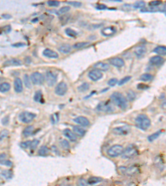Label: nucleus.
Instances as JSON below:
<instances>
[{"label":"nucleus","instance_id":"obj_1","mask_svg":"<svg viewBox=\"0 0 166 186\" xmlns=\"http://www.w3.org/2000/svg\"><path fill=\"white\" fill-rule=\"evenodd\" d=\"M110 99L116 106L119 107L121 109H126L128 107V100L126 99V98L123 95L122 93H119V92L112 93L110 95Z\"/></svg>","mask_w":166,"mask_h":186},{"label":"nucleus","instance_id":"obj_2","mask_svg":"<svg viewBox=\"0 0 166 186\" xmlns=\"http://www.w3.org/2000/svg\"><path fill=\"white\" fill-rule=\"evenodd\" d=\"M136 124L139 129L145 131L151 125V121L149 118V117L145 114H139L136 117Z\"/></svg>","mask_w":166,"mask_h":186},{"label":"nucleus","instance_id":"obj_3","mask_svg":"<svg viewBox=\"0 0 166 186\" xmlns=\"http://www.w3.org/2000/svg\"><path fill=\"white\" fill-rule=\"evenodd\" d=\"M119 171L121 175L126 176L136 175L139 173V166H120L118 168Z\"/></svg>","mask_w":166,"mask_h":186},{"label":"nucleus","instance_id":"obj_4","mask_svg":"<svg viewBox=\"0 0 166 186\" xmlns=\"http://www.w3.org/2000/svg\"><path fill=\"white\" fill-rule=\"evenodd\" d=\"M124 151V148L121 145L119 144H116V145H113L110 147L109 149L107 150V155L110 157H112V158H116L118 156H121Z\"/></svg>","mask_w":166,"mask_h":186},{"label":"nucleus","instance_id":"obj_5","mask_svg":"<svg viewBox=\"0 0 166 186\" xmlns=\"http://www.w3.org/2000/svg\"><path fill=\"white\" fill-rule=\"evenodd\" d=\"M137 154H138L137 147L135 145H129L126 149H124L121 156L123 159H130L136 156Z\"/></svg>","mask_w":166,"mask_h":186},{"label":"nucleus","instance_id":"obj_6","mask_svg":"<svg viewBox=\"0 0 166 186\" xmlns=\"http://www.w3.org/2000/svg\"><path fill=\"white\" fill-rule=\"evenodd\" d=\"M37 115L31 112H23L19 114L20 121L23 123H30L35 119Z\"/></svg>","mask_w":166,"mask_h":186},{"label":"nucleus","instance_id":"obj_7","mask_svg":"<svg viewBox=\"0 0 166 186\" xmlns=\"http://www.w3.org/2000/svg\"><path fill=\"white\" fill-rule=\"evenodd\" d=\"M130 133V127L129 126H120L114 127L112 133L117 136H126Z\"/></svg>","mask_w":166,"mask_h":186},{"label":"nucleus","instance_id":"obj_8","mask_svg":"<svg viewBox=\"0 0 166 186\" xmlns=\"http://www.w3.org/2000/svg\"><path fill=\"white\" fill-rule=\"evenodd\" d=\"M96 110L99 112H103V113H111L114 111V108L110 104L109 102H101L97 105Z\"/></svg>","mask_w":166,"mask_h":186},{"label":"nucleus","instance_id":"obj_9","mask_svg":"<svg viewBox=\"0 0 166 186\" xmlns=\"http://www.w3.org/2000/svg\"><path fill=\"white\" fill-rule=\"evenodd\" d=\"M30 79L33 84H42L45 80L43 74H41L40 72H33L30 75Z\"/></svg>","mask_w":166,"mask_h":186},{"label":"nucleus","instance_id":"obj_10","mask_svg":"<svg viewBox=\"0 0 166 186\" xmlns=\"http://www.w3.org/2000/svg\"><path fill=\"white\" fill-rule=\"evenodd\" d=\"M45 80L48 86H53L57 80V74L54 73L53 71H47L45 75Z\"/></svg>","mask_w":166,"mask_h":186},{"label":"nucleus","instance_id":"obj_11","mask_svg":"<svg viewBox=\"0 0 166 186\" xmlns=\"http://www.w3.org/2000/svg\"><path fill=\"white\" fill-rule=\"evenodd\" d=\"M67 84H66L65 82H60L59 84H57V85L55 88V93H56V95H59V96H63L65 95L67 92Z\"/></svg>","mask_w":166,"mask_h":186},{"label":"nucleus","instance_id":"obj_12","mask_svg":"<svg viewBox=\"0 0 166 186\" xmlns=\"http://www.w3.org/2000/svg\"><path fill=\"white\" fill-rule=\"evenodd\" d=\"M88 77H89L91 80L92 81H98L101 80L103 77V74L101 71L96 70V69H93V70H90L89 73H88Z\"/></svg>","mask_w":166,"mask_h":186},{"label":"nucleus","instance_id":"obj_13","mask_svg":"<svg viewBox=\"0 0 166 186\" xmlns=\"http://www.w3.org/2000/svg\"><path fill=\"white\" fill-rule=\"evenodd\" d=\"M109 62L110 65H112L114 66L117 67V68H121L125 66V61L122 58H120V57H114L110 59Z\"/></svg>","mask_w":166,"mask_h":186},{"label":"nucleus","instance_id":"obj_14","mask_svg":"<svg viewBox=\"0 0 166 186\" xmlns=\"http://www.w3.org/2000/svg\"><path fill=\"white\" fill-rule=\"evenodd\" d=\"M164 58L162 56H154L150 59H149V64L152 65L154 66H159L164 63Z\"/></svg>","mask_w":166,"mask_h":186},{"label":"nucleus","instance_id":"obj_15","mask_svg":"<svg viewBox=\"0 0 166 186\" xmlns=\"http://www.w3.org/2000/svg\"><path fill=\"white\" fill-rule=\"evenodd\" d=\"M116 33V28L115 27H106L102 28L101 35L105 37H111Z\"/></svg>","mask_w":166,"mask_h":186},{"label":"nucleus","instance_id":"obj_16","mask_svg":"<svg viewBox=\"0 0 166 186\" xmlns=\"http://www.w3.org/2000/svg\"><path fill=\"white\" fill-rule=\"evenodd\" d=\"M73 121L76 123H77V124H79V125L82 127H88L90 125L89 119L84 116L76 117V118H74Z\"/></svg>","mask_w":166,"mask_h":186},{"label":"nucleus","instance_id":"obj_17","mask_svg":"<svg viewBox=\"0 0 166 186\" xmlns=\"http://www.w3.org/2000/svg\"><path fill=\"white\" fill-rule=\"evenodd\" d=\"M63 134H64V136H66V137H67V138H68L71 142H75L77 141L76 135L75 134V133H73V131L70 130L69 128H66V129L63 130Z\"/></svg>","mask_w":166,"mask_h":186},{"label":"nucleus","instance_id":"obj_18","mask_svg":"<svg viewBox=\"0 0 166 186\" xmlns=\"http://www.w3.org/2000/svg\"><path fill=\"white\" fill-rule=\"evenodd\" d=\"M94 68L96 70H100V71H106L110 69V65L106 62H103V61H99L97 63L94 64Z\"/></svg>","mask_w":166,"mask_h":186},{"label":"nucleus","instance_id":"obj_19","mask_svg":"<svg viewBox=\"0 0 166 186\" xmlns=\"http://www.w3.org/2000/svg\"><path fill=\"white\" fill-rule=\"evenodd\" d=\"M146 51H147V48L145 47V46H139V47H136V50H135V55L136 56V57L141 58L145 55Z\"/></svg>","mask_w":166,"mask_h":186},{"label":"nucleus","instance_id":"obj_20","mask_svg":"<svg viewBox=\"0 0 166 186\" xmlns=\"http://www.w3.org/2000/svg\"><path fill=\"white\" fill-rule=\"evenodd\" d=\"M22 65V61L18 59H10V60H6L3 63V66H19Z\"/></svg>","mask_w":166,"mask_h":186},{"label":"nucleus","instance_id":"obj_21","mask_svg":"<svg viewBox=\"0 0 166 186\" xmlns=\"http://www.w3.org/2000/svg\"><path fill=\"white\" fill-rule=\"evenodd\" d=\"M43 55L44 56L47 57V58H50V59H56L58 58V54L56 53V51H54L53 50H51V49H45L43 50Z\"/></svg>","mask_w":166,"mask_h":186},{"label":"nucleus","instance_id":"obj_22","mask_svg":"<svg viewBox=\"0 0 166 186\" xmlns=\"http://www.w3.org/2000/svg\"><path fill=\"white\" fill-rule=\"evenodd\" d=\"M14 90L18 93H22L23 90V81L20 80L19 78H16L14 80Z\"/></svg>","mask_w":166,"mask_h":186},{"label":"nucleus","instance_id":"obj_23","mask_svg":"<svg viewBox=\"0 0 166 186\" xmlns=\"http://www.w3.org/2000/svg\"><path fill=\"white\" fill-rule=\"evenodd\" d=\"M73 129V133H75L76 135L79 136H83L86 135V130L82 127H79V126H73L72 127Z\"/></svg>","mask_w":166,"mask_h":186},{"label":"nucleus","instance_id":"obj_24","mask_svg":"<svg viewBox=\"0 0 166 186\" xmlns=\"http://www.w3.org/2000/svg\"><path fill=\"white\" fill-rule=\"evenodd\" d=\"M72 47H71L69 44H63L62 46H60L58 50L62 54H68L72 51Z\"/></svg>","mask_w":166,"mask_h":186},{"label":"nucleus","instance_id":"obj_25","mask_svg":"<svg viewBox=\"0 0 166 186\" xmlns=\"http://www.w3.org/2000/svg\"><path fill=\"white\" fill-rule=\"evenodd\" d=\"M153 51L155 53L158 54L159 56H166V47L165 46H158L156 47Z\"/></svg>","mask_w":166,"mask_h":186},{"label":"nucleus","instance_id":"obj_26","mask_svg":"<svg viewBox=\"0 0 166 186\" xmlns=\"http://www.w3.org/2000/svg\"><path fill=\"white\" fill-rule=\"evenodd\" d=\"M90 45H91L90 41H80V42H76V43L74 44L72 48H74V49H82V48H86Z\"/></svg>","mask_w":166,"mask_h":186},{"label":"nucleus","instance_id":"obj_27","mask_svg":"<svg viewBox=\"0 0 166 186\" xmlns=\"http://www.w3.org/2000/svg\"><path fill=\"white\" fill-rule=\"evenodd\" d=\"M33 132H34V127L30 125V126L26 127L23 129V135L25 136V137H27V136H31L33 133Z\"/></svg>","mask_w":166,"mask_h":186},{"label":"nucleus","instance_id":"obj_28","mask_svg":"<svg viewBox=\"0 0 166 186\" xmlns=\"http://www.w3.org/2000/svg\"><path fill=\"white\" fill-rule=\"evenodd\" d=\"M102 180H103L102 178H101V177H96V176H92V177H90L89 179H88V180H87V183H88V184H91V185H94V184H97V183L101 182Z\"/></svg>","mask_w":166,"mask_h":186},{"label":"nucleus","instance_id":"obj_29","mask_svg":"<svg viewBox=\"0 0 166 186\" xmlns=\"http://www.w3.org/2000/svg\"><path fill=\"white\" fill-rule=\"evenodd\" d=\"M140 80H142L144 82H148V81H152L154 80V75H152L151 74L149 73H145L143 74L139 77Z\"/></svg>","mask_w":166,"mask_h":186},{"label":"nucleus","instance_id":"obj_30","mask_svg":"<svg viewBox=\"0 0 166 186\" xmlns=\"http://www.w3.org/2000/svg\"><path fill=\"white\" fill-rule=\"evenodd\" d=\"M11 89V85L9 83H7V82H3L0 84V92L1 93H6L8 92Z\"/></svg>","mask_w":166,"mask_h":186},{"label":"nucleus","instance_id":"obj_31","mask_svg":"<svg viewBox=\"0 0 166 186\" xmlns=\"http://www.w3.org/2000/svg\"><path fill=\"white\" fill-rule=\"evenodd\" d=\"M136 93H135V91H133V90H129L127 91V93H126V99L128 100V101H129V102H132V101H134V100L136 99Z\"/></svg>","mask_w":166,"mask_h":186},{"label":"nucleus","instance_id":"obj_32","mask_svg":"<svg viewBox=\"0 0 166 186\" xmlns=\"http://www.w3.org/2000/svg\"><path fill=\"white\" fill-rule=\"evenodd\" d=\"M23 84H25V86H26L27 89H31V88H32V81H31L29 75H27V74H25V75H23Z\"/></svg>","mask_w":166,"mask_h":186},{"label":"nucleus","instance_id":"obj_33","mask_svg":"<svg viewBox=\"0 0 166 186\" xmlns=\"http://www.w3.org/2000/svg\"><path fill=\"white\" fill-rule=\"evenodd\" d=\"M34 100L37 102V103H43V93H42V91L41 90H37L36 91V93L34 94Z\"/></svg>","mask_w":166,"mask_h":186},{"label":"nucleus","instance_id":"obj_34","mask_svg":"<svg viewBox=\"0 0 166 186\" xmlns=\"http://www.w3.org/2000/svg\"><path fill=\"white\" fill-rule=\"evenodd\" d=\"M71 9V8L69 6H64V7L61 8L59 10L56 12V14L58 16H62V15H65L66 13H68Z\"/></svg>","mask_w":166,"mask_h":186},{"label":"nucleus","instance_id":"obj_35","mask_svg":"<svg viewBox=\"0 0 166 186\" xmlns=\"http://www.w3.org/2000/svg\"><path fill=\"white\" fill-rule=\"evenodd\" d=\"M161 133H162V131H161V130H159V131L156 132V133H152L151 135H149V136H148V141H149V142H153V141H155V140L157 139V138L161 135Z\"/></svg>","mask_w":166,"mask_h":186},{"label":"nucleus","instance_id":"obj_36","mask_svg":"<svg viewBox=\"0 0 166 186\" xmlns=\"http://www.w3.org/2000/svg\"><path fill=\"white\" fill-rule=\"evenodd\" d=\"M60 146H62V148L63 150H66V151H69L70 150V143L67 140H60Z\"/></svg>","mask_w":166,"mask_h":186},{"label":"nucleus","instance_id":"obj_37","mask_svg":"<svg viewBox=\"0 0 166 186\" xmlns=\"http://www.w3.org/2000/svg\"><path fill=\"white\" fill-rule=\"evenodd\" d=\"M49 153V148L46 146H43L38 150V155L39 156H46Z\"/></svg>","mask_w":166,"mask_h":186},{"label":"nucleus","instance_id":"obj_38","mask_svg":"<svg viewBox=\"0 0 166 186\" xmlns=\"http://www.w3.org/2000/svg\"><path fill=\"white\" fill-rule=\"evenodd\" d=\"M65 32H66V34L68 36V37H76L77 35H78V33L76 32V31L73 30L72 28H70V27H68V28H66V30H65Z\"/></svg>","mask_w":166,"mask_h":186},{"label":"nucleus","instance_id":"obj_39","mask_svg":"<svg viewBox=\"0 0 166 186\" xmlns=\"http://www.w3.org/2000/svg\"><path fill=\"white\" fill-rule=\"evenodd\" d=\"M90 88V84L88 83H83L81 84L79 87H78V90L80 92H86L87 90H89Z\"/></svg>","mask_w":166,"mask_h":186},{"label":"nucleus","instance_id":"obj_40","mask_svg":"<svg viewBox=\"0 0 166 186\" xmlns=\"http://www.w3.org/2000/svg\"><path fill=\"white\" fill-rule=\"evenodd\" d=\"M145 3L143 2V1H138L134 4L133 5V8H139V9H143L145 8Z\"/></svg>","mask_w":166,"mask_h":186},{"label":"nucleus","instance_id":"obj_41","mask_svg":"<svg viewBox=\"0 0 166 186\" xmlns=\"http://www.w3.org/2000/svg\"><path fill=\"white\" fill-rule=\"evenodd\" d=\"M76 186H88L87 180L84 179V178H80V179L77 180Z\"/></svg>","mask_w":166,"mask_h":186},{"label":"nucleus","instance_id":"obj_42","mask_svg":"<svg viewBox=\"0 0 166 186\" xmlns=\"http://www.w3.org/2000/svg\"><path fill=\"white\" fill-rule=\"evenodd\" d=\"M8 134H9L8 130L4 129L3 130V131H1V132H0V142L3 141V139H5L7 136H8Z\"/></svg>","mask_w":166,"mask_h":186},{"label":"nucleus","instance_id":"obj_43","mask_svg":"<svg viewBox=\"0 0 166 186\" xmlns=\"http://www.w3.org/2000/svg\"><path fill=\"white\" fill-rule=\"evenodd\" d=\"M2 175H3L5 179H9L10 178L12 177V175H13V173H12L11 170H3V172H2Z\"/></svg>","mask_w":166,"mask_h":186},{"label":"nucleus","instance_id":"obj_44","mask_svg":"<svg viewBox=\"0 0 166 186\" xmlns=\"http://www.w3.org/2000/svg\"><path fill=\"white\" fill-rule=\"evenodd\" d=\"M38 144H39V140L34 139V140H33V141H31V144H30V149H31V150L36 149L37 146H38Z\"/></svg>","mask_w":166,"mask_h":186},{"label":"nucleus","instance_id":"obj_45","mask_svg":"<svg viewBox=\"0 0 166 186\" xmlns=\"http://www.w3.org/2000/svg\"><path fill=\"white\" fill-rule=\"evenodd\" d=\"M69 19H70V16L69 15H66V14L62 15V17H60V20H61V23H62V25H65V24L69 21Z\"/></svg>","mask_w":166,"mask_h":186},{"label":"nucleus","instance_id":"obj_46","mask_svg":"<svg viewBox=\"0 0 166 186\" xmlns=\"http://www.w3.org/2000/svg\"><path fill=\"white\" fill-rule=\"evenodd\" d=\"M30 144H31V141H26L20 143V146L23 149H27V148H30Z\"/></svg>","mask_w":166,"mask_h":186},{"label":"nucleus","instance_id":"obj_47","mask_svg":"<svg viewBox=\"0 0 166 186\" xmlns=\"http://www.w3.org/2000/svg\"><path fill=\"white\" fill-rule=\"evenodd\" d=\"M130 79H131V76H126L125 78H123V79H121V80H120L118 84H119V85H123V84H125L126 83H127Z\"/></svg>","mask_w":166,"mask_h":186},{"label":"nucleus","instance_id":"obj_48","mask_svg":"<svg viewBox=\"0 0 166 186\" xmlns=\"http://www.w3.org/2000/svg\"><path fill=\"white\" fill-rule=\"evenodd\" d=\"M67 4H69L70 6H73V7L75 8H80L82 5V4L81 2H76V1H75V2H68Z\"/></svg>","mask_w":166,"mask_h":186},{"label":"nucleus","instance_id":"obj_49","mask_svg":"<svg viewBox=\"0 0 166 186\" xmlns=\"http://www.w3.org/2000/svg\"><path fill=\"white\" fill-rule=\"evenodd\" d=\"M117 83H118V80H117V79L113 78V79H110V80L108 81V85L110 87H113V86H115Z\"/></svg>","mask_w":166,"mask_h":186},{"label":"nucleus","instance_id":"obj_50","mask_svg":"<svg viewBox=\"0 0 166 186\" xmlns=\"http://www.w3.org/2000/svg\"><path fill=\"white\" fill-rule=\"evenodd\" d=\"M47 4L50 7H57V6H59L60 2H58V1H48Z\"/></svg>","mask_w":166,"mask_h":186},{"label":"nucleus","instance_id":"obj_51","mask_svg":"<svg viewBox=\"0 0 166 186\" xmlns=\"http://www.w3.org/2000/svg\"><path fill=\"white\" fill-rule=\"evenodd\" d=\"M161 4H162L161 1H152V2H150L149 4L150 7H158V6L160 5Z\"/></svg>","mask_w":166,"mask_h":186},{"label":"nucleus","instance_id":"obj_52","mask_svg":"<svg viewBox=\"0 0 166 186\" xmlns=\"http://www.w3.org/2000/svg\"><path fill=\"white\" fill-rule=\"evenodd\" d=\"M1 164L6 166H9V167L13 166V163H12V161H10L9 160H3V161L1 162Z\"/></svg>","mask_w":166,"mask_h":186},{"label":"nucleus","instance_id":"obj_53","mask_svg":"<svg viewBox=\"0 0 166 186\" xmlns=\"http://www.w3.org/2000/svg\"><path fill=\"white\" fill-rule=\"evenodd\" d=\"M96 9H99V10H105V9L107 8V7H106V5H104V4H98L96 6Z\"/></svg>","mask_w":166,"mask_h":186},{"label":"nucleus","instance_id":"obj_54","mask_svg":"<svg viewBox=\"0 0 166 186\" xmlns=\"http://www.w3.org/2000/svg\"><path fill=\"white\" fill-rule=\"evenodd\" d=\"M137 88H138L139 90H146V89L149 88V86L146 85V84H139L137 85Z\"/></svg>","mask_w":166,"mask_h":186},{"label":"nucleus","instance_id":"obj_55","mask_svg":"<svg viewBox=\"0 0 166 186\" xmlns=\"http://www.w3.org/2000/svg\"><path fill=\"white\" fill-rule=\"evenodd\" d=\"M8 116L5 117L4 118H3V120H2V123H3V125H7L8 123Z\"/></svg>","mask_w":166,"mask_h":186},{"label":"nucleus","instance_id":"obj_56","mask_svg":"<svg viewBox=\"0 0 166 186\" xmlns=\"http://www.w3.org/2000/svg\"><path fill=\"white\" fill-rule=\"evenodd\" d=\"M25 46V44L24 43H15V44H13L12 45V47H23Z\"/></svg>","mask_w":166,"mask_h":186},{"label":"nucleus","instance_id":"obj_57","mask_svg":"<svg viewBox=\"0 0 166 186\" xmlns=\"http://www.w3.org/2000/svg\"><path fill=\"white\" fill-rule=\"evenodd\" d=\"M160 107H161V108H163V109L166 110V99H164L163 100V102L161 103Z\"/></svg>","mask_w":166,"mask_h":186},{"label":"nucleus","instance_id":"obj_58","mask_svg":"<svg viewBox=\"0 0 166 186\" xmlns=\"http://www.w3.org/2000/svg\"><path fill=\"white\" fill-rule=\"evenodd\" d=\"M2 17L5 18V19H10V18H12V16H11L10 14H3Z\"/></svg>","mask_w":166,"mask_h":186},{"label":"nucleus","instance_id":"obj_59","mask_svg":"<svg viewBox=\"0 0 166 186\" xmlns=\"http://www.w3.org/2000/svg\"><path fill=\"white\" fill-rule=\"evenodd\" d=\"M6 158V154H1L0 155V163L2 162L3 160H4Z\"/></svg>","mask_w":166,"mask_h":186},{"label":"nucleus","instance_id":"obj_60","mask_svg":"<svg viewBox=\"0 0 166 186\" xmlns=\"http://www.w3.org/2000/svg\"><path fill=\"white\" fill-rule=\"evenodd\" d=\"M26 63H27V64H29V63H31V62H32V60H31V58H29V57H27L26 58Z\"/></svg>","mask_w":166,"mask_h":186},{"label":"nucleus","instance_id":"obj_61","mask_svg":"<svg viewBox=\"0 0 166 186\" xmlns=\"http://www.w3.org/2000/svg\"><path fill=\"white\" fill-rule=\"evenodd\" d=\"M161 12H166V4L164 5V7L161 8Z\"/></svg>","mask_w":166,"mask_h":186},{"label":"nucleus","instance_id":"obj_62","mask_svg":"<svg viewBox=\"0 0 166 186\" xmlns=\"http://www.w3.org/2000/svg\"><path fill=\"white\" fill-rule=\"evenodd\" d=\"M64 186H72V185H69V184H67V185H64Z\"/></svg>","mask_w":166,"mask_h":186},{"label":"nucleus","instance_id":"obj_63","mask_svg":"<svg viewBox=\"0 0 166 186\" xmlns=\"http://www.w3.org/2000/svg\"><path fill=\"white\" fill-rule=\"evenodd\" d=\"M99 186H104V185H99Z\"/></svg>","mask_w":166,"mask_h":186}]
</instances>
